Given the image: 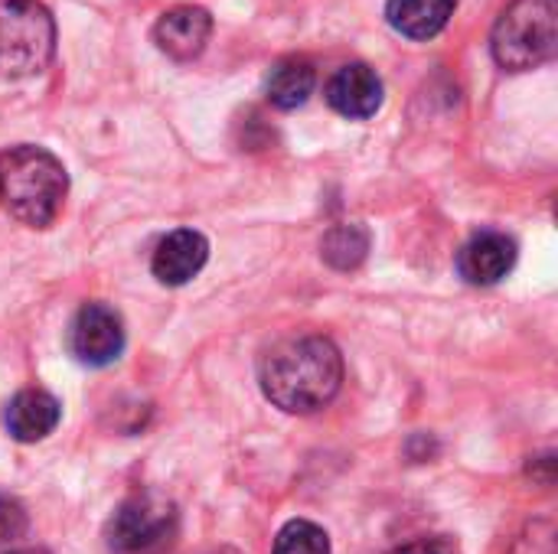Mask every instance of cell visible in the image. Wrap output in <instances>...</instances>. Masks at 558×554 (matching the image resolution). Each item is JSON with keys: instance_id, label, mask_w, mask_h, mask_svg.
<instances>
[{"instance_id": "obj_9", "label": "cell", "mask_w": 558, "mask_h": 554, "mask_svg": "<svg viewBox=\"0 0 558 554\" xmlns=\"http://www.w3.org/2000/svg\"><path fill=\"white\" fill-rule=\"evenodd\" d=\"M209 36H213V16L203 7H173L154 26V39L160 52H167L177 62L196 59L206 49Z\"/></svg>"}, {"instance_id": "obj_15", "label": "cell", "mask_w": 558, "mask_h": 554, "mask_svg": "<svg viewBox=\"0 0 558 554\" xmlns=\"http://www.w3.org/2000/svg\"><path fill=\"white\" fill-rule=\"evenodd\" d=\"M275 554H330V539L320 526L307 519H294L278 532Z\"/></svg>"}, {"instance_id": "obj_2", "label": "cell", "mask_w": 558, "mask_h": 554, "mask_svg": "<svg viewBox=\"0 0 558 554\" xmlns=\"http://www.w3.org/2000/svg\"><path fill=\"white\" fill-rule=\"evenodd\" d=\"M69 193L65 167L56 153L20 144L0 153V206L29 229H49Z\"/></svg>"}, {"instance_id": "obj_6", "label": "cell", "mask_w": 558, "mask_h": 554, "mask_svg": "<svg viewBox=\"0 0 558 554\" xmlns=\"http://www.w3.org/2000/svg\"><path fill=\"white\" fill-rule=\"evenodd\" d=\"M69 346L82 366H92V369L111 366L124 349V323L111 307L85 304L72 320Z\"/></svg>"}, {"instance_id": "obj_11", "label": "cell", "mask_w": 558, "mask_h": 554, "mask_svg": "<svg viewBox=\"0 0 558 554\" xmlns=\"http://www.w3.org/2000/svg\"><path fill=\"white\" fill-rule=\"evenodd\" d=\"M59 418H62L59 402L43 389H26V392L13 395V402L7 405V431L20 444H36V441L49 438L56 431Z\"/></svg>"}, {"instance_id": "obj_17", "label": "cell", "mask_w": 558, "mask_h": 554, "mask_svg": "<svg viewBox=\"0 0 558 554\" xmlns=\"http://www.w3.org/2000/svg\"><path fill=\"white\" fill-rule=\"evenodd\" d=\"M392 554H454V549L441 539H422V542H412V545H402Z\"/></svg>"}, {"instance_id": "obj_1", "label": "cell", "mask_w": 558, "mask_h": 554, "mask_svg": "<svg viewBox=\"0 0 558 554\" xmlns=\"http://www.w3.org/2000/svg\"><path fill=\"white\" fill-rule=\"evenodd\" d=\"M340 382L343 356L327 336L284 340L262 362V392L288 415H311L330 405Z\"/></svg>"}, {"instance_id": "obj_3", "label": "cell", "mask_w": 558, "mask_h": 554, "mask_svg": "<svg viewBox=\"0 0 558 554\" xmlns=\"http://www.w3.org/2000/svg\"><path fill=\"white\" fill-rule=\"evenodd\" d=\"M490 49L507 72L546 65L558 49L556 0H513L494 26Z\"/></svg>"}, {"instance_id": "obj_10", "label": "cell", "mask_w": 558, "mask_h": 554, "mask_svg": "<svg viewBox=\"0 0 558 554\" xmlns=\"http://www.w3.org/2000/svg\"><path fill=\"white\" fill-rule=\"evenodd\" d=\"M206 258H209V242H206V235H199V232H193V229H177V232H170V235L157 245L150 268H154V278H157L160 284L180 287V284H190V281L203 271Z\"/></svg>"}, {"instance_id": "obj_13", "label": "cell", "mask_w": 558, "mask_h": 554, "mask_svg": "<svg viewBox=\"0 0 558 554\" xmlns=\"http://www.w3.org/2000/svg\"><path fill=\"white\" fill-rule=\"evenodd\" d=\"M314 85H317L314 65H311L307 59L291 56V59H281V62L268 72V78H265V95H268V101H271L275 108L291 111V108H301V104L311 98Z\"/></svg>"}, {"instance_id": "obj_8", "label": "cell", "mask_w": 558, "mask_h": 554, "mask_svg": "<svg viewBox=\"0 0 558 554\" xmlns=\"http://www.w3.org/2000/svg\"><path fill=\"white\" fill-rule=\"evenodd\" d=\"M513 264H517V242L504 232H481L458 255V271L474 287L500 284L513 271Z\"/></svg>"}, {"instance_id": "obj_16", "label": "cell", "mask_w": 558, "mask_h": 554, "mask_svg": "<svg viewBox=\"0 0 558 554\" xmlns=\"http://www.w3.org/2000/svg\"><path fill=\"white\" fill-rule=\"evenodd\" d=\"M20 529H23V513H20V506L0 500V542L10 539V535H16Z\"/></svg>"}, {"instance_id": "obj_5", "label": "cell", "mask_w": 558, "mask_h": 554, "mask_svg": "<svg viewBox=\"0 0 558 554\" xmlns=\"http://www.w3.org/2000/svg\"><path fill=\"white\" fill-rule=\"evenodd\" d=\"M177 526V509L157 493H141L128 500L108 522V545L118 554H144L170 539Z\"/></svg>"}, {"instance_id": "obj_4", "label": "cell", "mask_w": 558, "mask_h": 554, "mask_svg": "<svg viewBox=\"0 0 558 554\" xmlns=\"http://www.w3.org/2000/svg\"><path fill=\"white\" fill-rule=\"evenodd\" d=\"M56 52V23L39 0H0V78H29Z\"/></svg>"}, {"instance_id": "obj_7", "label": "cell", "mask_w": 558, "mask_h": 554, "mask_svg": "<svg viewBox=\"0 0 558 554\" xmlns=\"http://www.w3.org/2000/svg\"><path fill=\"white\" fill-rule=\"evenodd\" d=\"M327 104L350 121L373 118L383 108V78L366 62H350L327 82Z\"/></svg>"}, {"instance_id": "obj_14", "label": "cell", "mask_w": 558, "mask_h": 554, "mask_svg": "<svg viewBox=\"0 0 558 554\" xmlns=\"http://www.w3.org/2000/svg\"><path fill=\"white\" fill-rule=\"evenodd\" d=\"M366 251H369V232L363 225H337L324 238V258L340 271L363 264Z\"/></svg>"}, {"instance_id": "obj_12", "label": "cell", "mask_w": 558, "mask_h": 554, "mask_svg": "<svg viewBox=\"0 0 558 554\" xmlns=\"http://www.w3.org/2000/svg\"><path fill=\"white\" fill-rule=\"evenodd\" d=\"M386 16L396 33L409 39H432L454 16V0H389Z\"/></svg>"}]
</instances>
